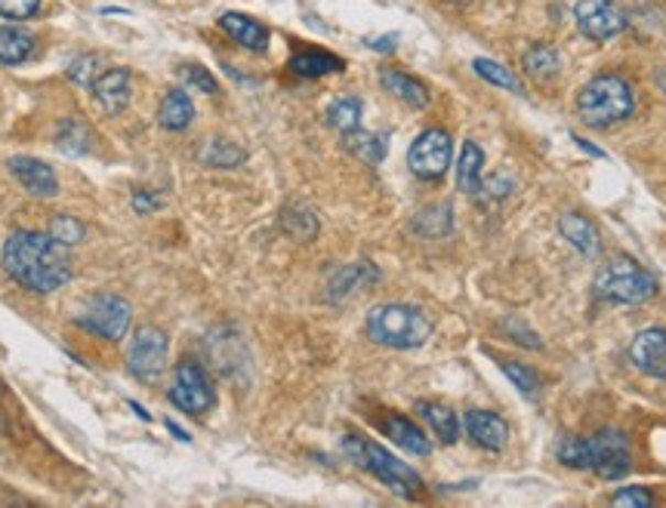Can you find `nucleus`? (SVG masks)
Listing matches in <instances>:
<instances>
[{"instance_id": "obj_5", "label": "nucleus", "mask_w": 666, "mask_h": 508, "mask_svg": "<svg viewBox=\"0 0 666 508\" xmlns=\"http://www.w3.org/2000/svg\"><path fill=\"white\" fill-rule=\"evenodd\" d=\"M592 290L599 299L614 302V306H642V302L654 299L657 280L635 259L620 256V259H611L596 272Z\"/></svg>"}, {"instance_id": "obj_39", "label": "nucleus", "mask_w": 666, "mask_h": 508, "mask_svg": "<svg viewBox=\"0 0 666 508\" xmlns=\"http://www.w3.org/2000/svg\"><path fill=\"white\" fill-rule=\"evenodd\" d=\"M133 207L142 210V213H152V210H155V200L145 198V195H137V198H133Z\"/></svg>"}, {"instance_id": "obj_25", "label": "nucleus", "mask_w": 666, "mask_h": 508, "mask_svg": "<svg viewBox=\"0 0 666 508\" xmlns=\"http://www.w3.org/2000/svg\"><path fill=\"white\" fill-rule=\"evenodd\" d=\"M522 65H525V71L534 77V80H549V77L558 75V65H561V62H558L556 46L534 44L525 49Z\"/></svg>"}, {"instance_id": "obj_16", "label": "nucleus", "mask_w": 666, "mask_h": 508, "mask_svg": "<svg viewBox=\"0 0 666 508\" xmlns=\"http://www.w3.org/2000/svg\"><path fill=\"white\" fill-rule=\"evenodd\" d=\"M94 96L96 102L102 106L106 114H118L124 111L127 102H130V75L124 68H111V71H102V75L94 80Z\"/></svg>"}, {"instance_id": "obj_20", "label": "nucleus", "mask_w": 666, "mask_h": 508, "mask_svg": "<svg viewBox=\"0 0 666 508\" xmlns=\"http://www.w3.org/2000/svg\"><path fill=\"white\" fill-rule=\"evenodd\" d=\"M417 413L429 422V429H433L445 444H454V441L460 438V419H457V413H454L450 407H445V404H438V400H419Z\"/></svg>"}, {"instance_id": "obj_37", "label": "nucleus", "mask_w": 666, "mask_h": 508, "mask_svg": "<svg viewBox=\"0 0 666 508\" xmlns=\"http://www.w3.org/2000/svg\"><path fill=\"white\" fill-rule=\"evenodd\" d=\"M68 75H72V80L84 84V87H94V80L99 77L96 75V56H80V59L72 62Z\"/></svg>"}, {"instance_id": "obj_28", "label": "nucleus", "mask_w": 666, "mask_h": 508, "mask_svg": "<svg viewBox=\"0 0 666 508\" xmlns=\"http://www.w3.org/2000/svg\"><path fill=\"white\" fill-rule=\"evenodd\" d=\"M450 207L448 203H438V207H426L423 213L414 219V231L423 234V238H441V234H448L450 231Z\"/></svg>"}, {"instance_id": "obj_13", "label": "nucleus", "mask_w": 666, "mask_h": 508, "mask_svg": "<svg viewBox=\"0 0 666 508\" xmlns=\"http://www.w3.org/2000/svg\"><path fill=\"white\" fill-rule=\"evenodd\" d=\"M10 173L17 176V183L34 195V198H56L59 195V179H56V173L50 164L44 161H37V157H25V154H19L10 161Z\"/></svg>"}, {"instance_id": "obj_18", "label": "nucleus", "mask_w": 666, "mask_h": 508, "mask_svg": "<svg viewBox=\"0 0 666 508\" xmlns=\"http://www.w3.org/2000/svg\"><path fill=\"white\" fill-rule=\"evenodd\" d=\"M380 84H383V90L392 92L395 99H402L404 106L411 108L429 106V90H426V84L417 80V77L404 75V71H398V68H383V71H380Z\"/></svg>"}, {"instance_id": "obj_34", "label": "nucleus", "mask_w": 666, "mask_h": 508, "mask_svg": "<svg viewBox=\"0 0 666 508\" xmlns=\"http://www.w3.org/2000/svg\"><path fill=\"white\" fill-rule=\"evenodd\" d=\"M657 499H654V493L645 490V487H623L611 496V506L620 508H648L654 506Z\"/></svg>"}, {"instance_id": "obj_33", "label": "nucleus", "mask_w": 666, "mask_h": 508, "mask_svg": "<svg viewBox=\"0 0 666 508\" xmlns=\"http://www.w3.org/2000/svg\"><path fill=\"white\" fill-rule=\"evenodd\" d=\"M50 234H53L56 241H63L65 246H72L78 244V241H84V225H80L75 216H56L53 225H50Z\"/></svg>"}, {"instance_id": "obj_40", "label": "nucleus", "mask_w": 666, "mask_h": 508, "mask_svg": "<svg viewBox=\"0 0 666 508\" xmlns=\"http://www.w3.org/2000/svg\"><path fill=\"white\" fill-rule=\"evenodd\" d=\"M167 429L173 431V434H176V438H179V441H188V434L183 429H179V426H176V422H167Z\"/></svg>"}, {"instance_id": "obj_21", "label": "nucleus", "mask_w": 666, "mask_h": 508, "mask_svg": "<svg viewBox=\"0 0 666 508\" xmlns=\"http://www.w3.org/2000/svg\"><path fill=\"white\" fill-rule=\"evenodd\" d=\"M192 118H195V106L186 90H171L157 106V121L167 130H186Z\"/></svg>"}, {"instance_id": "obj_7", "label": "nucleus", "mask_w": 666, "mask_h": 508, "mask_svg": "<svg viewBox=\"0 0 666 508\" xmlns=\"http://www.w3.org/2000/svg\"><path fill=\"white\" fill-rule=\"evenodd\" d=\"M171 400L192 416L210 413L217 404V388L210 383V376L204 373L201 364L183 361V364H176V373H173Z\"/></svg>"}, {"instance_id": "obj_31", "label": "nucleus", "mask_w": 666, "mask_h": 508, "mask_svg": "<svg viewBox=\"0 0 666 508\" xmlns=\"http://www.w3.org/2000/svg\"><path fill=\"white\" fill-rule=\"evenodd\" d=\"M472 68H476V75L484 77V80H488V84H494V87H503V90H522V80L512 75L510 68H503L500 62L476 59L472 62Z\"/></svg>"}, {"instance_id": "obj_24", "label": "nucleus", "mask_w": 666, "mask_h": 508, "mask_svg": "<svg viewBox=\"0 0 666 508\" xmlns=\"http://www.w3.org/2000/svg\"><path fill=\"white\" fill-rule=\"evenodd\" d=\"M34 53V37L25 29H0V65H19Z\"/></svg>"}, {"instance_id": "obj_23", "label": "nucleus", "mask_w": 666, "mask_h": 508, "mask_svg": "<svg viewBox=\"0 0 666 508\" xmlns=\"http://www.w3.org/2000/svg\"><path fill=\"white\" fill-rule=\"evenodd\" d=\"M291 71L299 77L334 75V71H342V59L334 53H325V49H306V53H296L291 59Z\"/></svg>"}, {"instance_id": "obj_36", "label": "nucleus", "mask_w": 666, "mask_h": 508, "mask_svg": "<svg viewBox=\"0 0 666 508\" xmlns=\"http://www.w3.org/2000/svg\"><path fill=\"white\" fill-rule=\"evenodd\" d=\"M41 10V0H0L3 19H29Z\"/></svg>"}, {"instance_id": "obj_30", "label": "nucleus", "mask_w": 666, "mask_h": 508, "mask_svg": "<svg viewBox=\"0 0 666 508\" xmlns=\"http://www.w3.org/2000/svg\"><path fill=\"white\" fill-rule=\"evenodd\" d=\"M204 164H210V167H238L241 161H244V152L241 148H234L232 142H222V139H210L207 142V148L201 152Z\"/></svg>"}, {"instance_id": "obj_6", "label": "nucleus", "mask_w": 666, "mask_h": 508, "mask_svg": "<svg viewBox=\"0 0 666 508\" xmlns=\"http://www.w3.org/2000/svg\"><path fill=\"white\" fill-rule=\"evenodd\" d=\"M342 450H346V456L356 462V465H361L364 472H371L373 477H380L386 487L402 493V496H414V493H419V487H423L417 472H414L411 465H404L402 460H395L386 446L364 441V438H358V434H346Z\"/></svg>"}, {"instance_id": "obj_14", "label": "nucleus", "mask_w": 666, "mask_h": 508, "mask_svg": "<svg viewBox=\"0 0 666 508\" xmlns=\"http://www.w3.org/2000/svg\"><path fill=\"white\" fill-rule=\"evenodd\" d=\"M463 429L472 438V444H479L481 450H503L506 438H510L506 419L491 413V410H469L463 416Z\"/></svg>"}, {"instance_id": "obj_26", "label": "nucleus", "mask_w": 666, "mask_h": 508, "mask_svg": "<svg viewBox=\"0 0 666 508\" xmlns=\"http://www.w3.org/2000/svg\"><path fill=\"white\" fill-rule=\"evenodd\" d=\"M90 130H87V123H80L78 118H68V121L59 123V133H56V145H59V152L65 154H84L90 152Z\"/></svg>"}, {"instance_id": "obj_17", "label": "nucleus", "mask_w": 666, "mask_h": 508, "mask_svg": "<svg viewBox=\"0 0 666 508\" xmlns=\"http://www.w3.org/2000/svg\"><path fill=\"white\" fill-rule=\"evenodd\" d=\"M219 29L226 31L234 44H241L244 49H253V53H263L265 46H269V29H265L263 22L250 19V15L222 13L219 15Z\"/></svg>"}, {"instance_id": "obj_35", "label": "nucleus", "mask_w": 666, "mask_h": 508, "mask_svg": "<svg viewBox=\"0 0 666 508\" xmlns=\"http://www.w3.org/2000/svg\"><path fill=\"white\" fill-rule=\"evenodd\" d=\"M183 80H186L188 87L207 92V96H214V92H217V77L210 75L204 65H186V68H183Z\"/></svg>"}, {"instance_id": "obj_22", "label": "nucleus", "mask_w": 666, "mask_h": 508, "mask_svg": "<svg viewBox=\"0 0 666 508\" xmlns=\"http://www.w3.org/2000/svg\"><path fill=\"white\" fill-rule=\"evenodd\" d=\"M481 167H484V152L476 142H466L460 152V164H457V188L463 195H479L484 183H481Z\"/></svg>"}, {"instance_id": "obj_19", "label": "nucleus", "mask_w": 666, "mask_h": 508, "mask_svg": "<svg viewBox=\"0 0 666 508\" xmlns=\"http://www.w3.org/2000/svg\"><path fill=\"white\" fill-rule=\"evenodd\" d=\"M380 429H383L386 438H392L395 444L402 446V450H407V453H414V456H429V453H433L429 438H426L411 419H404V416H389V419H383Z\"/></svg>"}, {"instance_id": "obj_4", "label": "nucleus", "mask_w": 666, "mask_h": 508, "mask_svg": "<svg viewBox=\"0 0 666 508\" xmlns=\"http://www.w3.org/2000/svg\"><path fill=\"white\" fill-rule=\"evenodd\" d=\"M368 336L386 349H419L433 336V321L414 306L386 302L371 308L368 314Z\"/></svg>"}, {"instance_id": "obj_32", "label": "nucleus", "mask_w": 666, "mask_h": 508, "mask_svg": "<svg viewBox=\"0 0 666 508\" xmlns=\"http://www.w3.org/2000/svg\"><path fill=\"white\" fill-rule=\"evenodd\" d=\"M503 367V373L510 376L512 385L525 395V398H537V391H541V379H537V373L531 367H525V364H515V361H503L500 364Z\"/></svg>"}, {"instance_id": "obj_3", "label": "nucleus", "mask_w": 666, "mask_h": 508, "mask_svg": "<svg viewBox=\"0 0 666 508\" xmlns=\"http://www.w3.org/2000/svg\"><path fill=\"white\" fill-rule=\"evenodd\" d=\"M635 111V92L620 75H596L577 92V114L587 126L604 130L626 121Z\"/></svg>"}, {"instance_id": "obj_12", "label": "nucleus", "mask_w": 666, "mask_h": 508, "mask_svg": "<svg viewBox=\"0 0 666 508\" xmlns=\"http://www.w3.org/2000/svg\"><path fill=\"white\" fill-rule=\"evenodd\" d=\"M630 361L651 379H666V330L648 327L630 342Z\"/></svg>"}, {"instance_id": "obj_9", "label": "nucleus", "mask_w": 666, "mask_h": 508, "mask_svg": "<svg viewBox=\"0 0 666 508\" xmlns=\"http://www.w3.org/2000/svg\"><path fill=\"white\" fill-rule=\"evenodd\" d=\"M130 302L124 296H114V292H102L87 302V308L78 314V323L87 333H96L102 339H121L130 327Z\"/></svg>"}, {"instance_id": "obj_11", "label": "nucleus", "mask_w": 666, "mask_h": 508, "mask_svg": "<svg viewBox=\"0 0 666 508\" xmlns=\"http://www.w3.org/2000/svg\"><path fill=\"white\" fill-rule=\"evenodd\" d=\"M574 19H577L580 34L589 37V41H596V44L618 37L623 31V22H626L618 0H577Z\"/></svg>"}, {"instance_id": "obj_8", "label": "nucleus", "mask_w": 666, "mask_h": 508, "mask_svg": "<svg viewBox=\"0 0 666 508\" xmlns=\"http://www.w3.org/2000/svg\"><path fill=\"white\" fill-rule=\"evenodd\" d=\"M167 354H171L167 333L157 327H140L130 342V352H127V367L142 383H155L167 367Z\"/></svg>"}, {"instance_id": "obj_27", "label": "nucleus", "mask_w": 666, "mask_h": 508, "mask_svg": "<svg viewBox=\"0 0 666 508\" xmlns=\"http://www.w3.org/2000/svg\"><path fill=\"white\" fill-rule=\"evenodd\" d=\"M327 123L342 136L356 133L361 126V102L358 99H337L334 106L327 108Z\"/></svg>"}, {"instance_id": "obj_38", "label": "nucleus", "mask_w": 666, "mask_h": 508, "mask_svg": "<svg viewBox=\"0 0 666 508\" xmlns=\"http://www.w3.org/2000/svg\"><path fill=\"white\" fill-rule=\"evenodd\" d=\"M395 44H398V34H389V37H376V41H371L373 49H380V53H389V49H395Z\"/></svg>"}, {"instance_id": "obj_1", "label": "nucleus", "mask_w": 666, "mask_h": 508, "mask_svg": "<svg viewBox=\"0 0 666 508\" xmlns=\"http://www.w3.org/2000/svg\"><path fill=\"white\" fill-rule=\"evenodd\" d=\"M0 262L19 287L32 292L59 290L72 277L68 246L41 231H13L3 244Z\"/></svg>"}, {"instance_id": "obj_10", "label": "nucleus", "mask_w": 666, "mask_h": 508, "mask_svg": "<svg viewBox=\"0 0 666 508\" xmlns=\"http://www.w3.org/2000/svg\"><path fill=\"white\" fill-rule=\"evenodd\" d=\"M454 157V142L445 130H423L414 145L407 148V167L414 169V176L419 179H441L450 167Z\"/></svg>"}, {"instance_id": "obj_2", "label": "nucleus", "mask_w": 666, "mask_h": 508, "mask_svg": "<svg viewBox=\"0 0 666 508\" xmlns=\"http://www.w3.org/2000/svg\"><path fill=\"white\" fill-rule=\"evenodd\" d=\"M558 460L571 468H589L604 481H620L630 472V441L618 429H604L589 438H568L558 444Z\"/></svg>"}, {"instance_id": "obj_29", "label": "nucleus", "mask_w": 666, "mask_h": 508, "mask_svg": "<svg viewBox=\"0 0 666 508\" xmlns=\"http://www.w3.org/2000/svg\"><path fill=\"white\" fill-rule=\"evenodd\" d=\"M346 145H349V152L356 154L358 161H364V164H380L383 157H386V139L383 136H373V133H349L346 136Z\"/></svg>"}, {"instance_id": "obj_15", "label": "nucleus", "mask_w": 666, "mask_h": 508, "mask_svg": "<svg viewBox=\"0 0 666 508\" xmlns=\"http://www.w3.org/2000/svg\"><path fill=\"white\" fill-rule=\"evenodd\" d=\"M558 231H561V238H565L580 256L596 259V256L602 253V234H599V229L589 222L587 216L565 213L558 219Z\"/></svg>"}]
</instances>
